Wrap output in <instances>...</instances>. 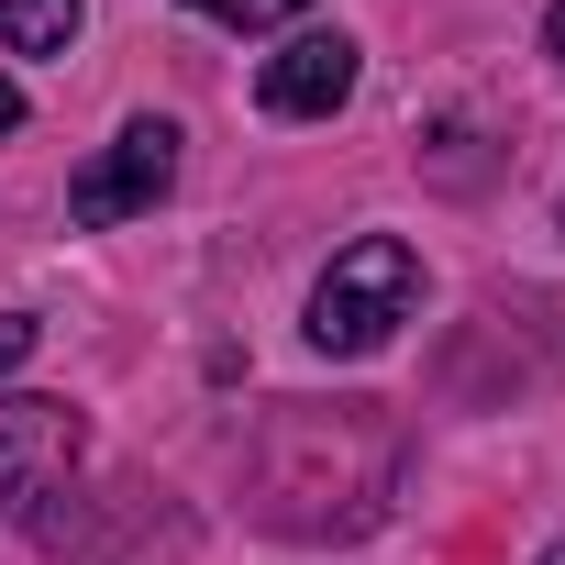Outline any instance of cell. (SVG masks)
I'll list each match as a JSON object with an SVG mask.
<instances>
[{"label": "cell", "mask_w": 565, "mask_h": 565, "mask_svg": "<svg viewBox=\"0 0 565 565\" xmlns=\"http://www.w3.org/2000/svg\"><path fill=\"white\" fill-rule=\"evenodd\" d=\"M189 12H211V23H233V34H277V23H300L311 0H189Z\"/></svg>", "instance_id": "cell-7"}, {"label": "cell", "mask_w": 565, "mask_h": 565, "mask_svg": "<svg viewBox=\"0 0 565 565\" xmlns=\"http://www.w3.org/2000/svg\"><path fill=\"white\" fill-rule=\"evenodd\" d=\"M255 100H266L277 122H333V111L355 100V45H344V34H289V45L255 67Z\"/></svg>", "instance_id": "cell-5"}, {"label": "cell", "mask_w": 565, "mask_h": 565, "mask_svg": "<svg viewBox=\"0 0 565 565\" xmlns=\"http://www.w3.org/2000/svg\"><path fill=\"white\" fill-rule=\"evenodd\" d=\"M167 189H178V122H156V111H145V122H122V134L67 178V222H78V233H111V222L156 211Z\"/></svg>", "instance_id": "cell-4"}, {"label": "cell", "mask_w": 565, "mask_h": 565, "mask_svg": "<svg viewBox=\"0 0 565 565\" xmlns=\"http://www.w3.org/2000/svg\"><path fill=\"white\" fill-rule=\"evenodd\" d=\"M543 34H554V56H565V0H554V12H543Z\"/></svg>", "instance_id": "cell-10"}, {"label": "cell", "mask_w": 565, "mask_h": 565, "mask_svg": "<svg viewBox=\"0 0 565 565\" xmlns=\"http://www.w3.org/2000/svg\"><path fill=\"white\" fill-rule=\"evenodd\" d=\"M23 355H34V322H23V311H0V377H12Z\"/></svg>", "instance_id": "cell-8"}, {"label": "cell", "mask_w": 565, "mask_h": 565, "mask_svg": "<svg viewBox=\"0 0 565 565\" xmlns=\"http://www.w3.org/2000/svg\"><path fill=\"white\" fill-rule=\"evenodd\" d=\"M554 222H565V200H554Z\"/></svg>", "instance_id": "cell-12"}, {"label": "cell", "mask_w": 565, "mask_h": 565, "mask_svg": "<svg viewBox=\"0 0 565 565\" xmlns=\"http://www.w3.org/2000/svg\"><path fill=\"white\" fill-rule=\"evenodd\" d=\"M0 45L12 56H67L78 45V0H0Z\"/></svg>", "instance_id": "cell-6"}, {"label": "cell", "mask_w": 565, "mask_h": 565, "mask_svg": "<svg viewBox=\"0 0 565 565\" xmlns=\"http://www.w3.org/2000/svg\"><path fill=\"white\" fill-rule=\"evenodd\" d=\"M543 565H565V543H554V554H543Z\"/></svg>", "instance_id": "cell-11"}, {"label": "cell", "mask_w": 565, "mask_h": 565, "mask_svg": "<svg viewBox=\"0 0 565 565\" xmlns=\"http://www.w3.org/2000/svg\"><path fill=\"white\" fill-rule=\"evenodd\" d=\"M255 510L300 543H344L399 499V422L377 399H277L255 422Z\"/></svg>", "instance_id": "cell-1"}, {"label": "cell", "mask_w": 565, "mask_h": 565, "mask_svg": "<svg viewBox=\"0 0 565 565\" xmlns=\"http://www.w3.org/2000/svg\"><path fill=\"white\" fill-rule=\"evenodd\" d=\"M422 311V255L399 233H366L322 266V289H311V344L322 355H377L399 322Z\"/></svg>", "instance_id": "cell-2"}, {"label": "cell", "mask_w": 565, "mask_h": 565, "mask_svg": "<svg viewBox=\"0 0 565 565\" xmlns=\"http://www.w3.org/2000/svg\"><path fill=\"white\" fill-rule=\"evenodd\" d=\"M12 122H23V89H12V78H0V134H12Z\"/></svg>", "instance_id": "cell-9"}, {"label": "cell", "mask_w": 565, "mask_h": 565, "mask_svg": "<svg viewBox=\"0 0 565 565\" xmlns=\"http://www.w3.org/2000/svg\"><path fill=\"white\" fill-rule=\"evenodd\" d=\"M78 466H89V422L67 399H45V388L0 399V510L23 532H56V499H67Z\"/></svg>", "instance_id": "cell-3"}]
</instances>
